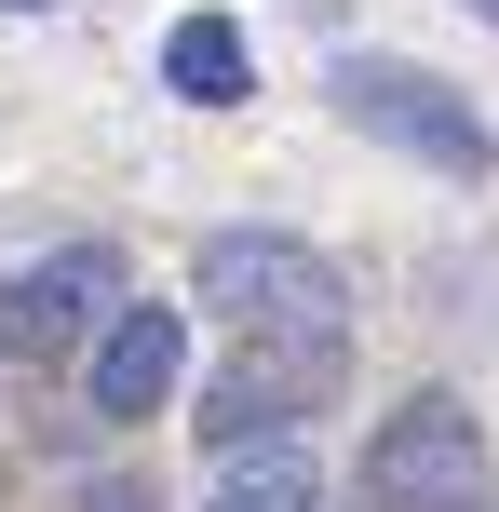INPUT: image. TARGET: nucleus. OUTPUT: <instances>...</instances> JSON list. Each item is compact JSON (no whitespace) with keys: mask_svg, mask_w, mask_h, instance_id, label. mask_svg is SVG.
Returning a JSON list of instances; mask_svg holds the SVG:
<instances>
[{"mask_svg":"<svg viewBox=\"0 0 499 512\" xmlns=\"http://www.w3.org/2000/svg\"><path fill=\"white\" fill-rule=\"evenodd\" d=\"M324 95H338V122H351V135H378V149L432 162V176H459V189H486V176H499L486 108L459 95L446 68H405V54H338V68H324Z\"/></svg>","mask_w":499,"mask_h":512,"instance_id":"f257e3e1","label":"nucleus"},{"mask_svg":"<svg viewBox=\"0 0 499 512\" xmlns=\"http://www.w3.org/2000/svg\"><path fill=\"white\" fill-rule=\"evenodd\" d=\"M189 378V324L162 297H135L122 324L95 337V364H81V391H95V418H162V391Z\"/></svg>","mask_w":499,"mask_h":512,"instance_id":"423d86ee","label":"nucleus"},{"mask_svg":"<svg viewBox=\"0 0 499 512\" xmlns=\"http://www.w3.org/2000/svg\"><path fill=\"white\" fill-rule=\"evenodd\" d=\"M162 81H176L189 108H243L257 95V41H243L230 14H176L162 27Z\"/></svg>","mask_w":499,"mask_h":512,"instance_id":"0eeeda50","label":"nucleus"},{"mask_svg":"<svg viewBox=\"0 0 499 512\" xmlns=\"http://www.w3.org/2000/svg\"><path fill=\"white\" fill-rule=\"evenodd\" d=\"M0 14H54V0H0Z\"/></svg>","mask_w":499,"mask_h":512,"instance_id":"9d476101","label":"nucleus"},{"mask_svg":"<svg viewBox=\"0 0 499 512\" xmlns=\"http://www.w3.org/2000/svg\"><path fill=\"white\" fill-rule=\"evenodd\" d=\"M81 512H149V486H95V499H81Z\"/></svg>","mask_w":499,"mask_h":512,"instance_id":"1a4fd4ad","label":"nucleus"},{"mask_svg":"<svg viewBox=\"0 0 499 512\" xmlns=\"http://www.w3.org/2000/svg\"><path fill=\"white\" fill-rule=\"evenodd\" d=\"M365 499H378V512H499L486 418L459 405V391H419L405 418H378V445H365Z\"/></svg>","mask_w":499,"mask_h":512,"instance_id":"7ed1b4c3","label":"nucleus"},{"mask_svg":"<svg viewBox=\"0 0 499 512\" xmlns=\"http://www.w3.org/2000/svg\"><path fill=\"white\" fill-rule=\"evenodd\" d=\"M189 283H203V310H230L243 337H351L338 256H311L297 230H203Z\"/></svg>","mask_w":499,"mask_h":512,"instance_id":"f03ea898","label":"nucleus"},{"mask_svg":"<svg viewBox=\"0 0 499 512\" xmlns=\"http://www.w3.org/2000/svg\"><path fill=\"white\" fill-rule=\"evenodd\" d=\"M459 14H486V27H499V0H459Z\"/></svg>","mask_w":499,"mask_h":512,"instance_id":"9b49d317","label":"nucleus"},{"mask_svg":"<svg viewBox=\"0 0 499 512\" xmlns=\"http://www.w3.org/2000/svg\"><path fill=\"white\" fill-rule=\"evenodd\" d=\"M203 512H324V472H311V445H257V459L216 472Z\"/></svg>","mask_w":499,"mask_h":512,"instance_id":"6e6552de","label":"nucleus"},{"mask_svg":"<svg viewBox=\"0 0 499 512\" xmlns=\"http://www.w3.org/2000/svg\"><path fill=\"white\" fill-rule=\"evenodd\" d=\"M338 364H351V337H243V351L203 378V445H216V459L297 445V418L338 391Z\"/></svg>","mask_w":499,"mask_h":512,"instance_id":"20e7f679","label":"nucleus"},{"mask_svg":"<svg viewBox=\"0 0 499 512\" xmlns=\"http://www.w3.org/2000/svg\"><path fill=\"white\" fill-rule=\"evenodd\" d=\"M122 256L108 243H54L41 270H0V364H95V337L122 324Z\"/></svg>","mask_w":499,"mask_h":512,"instance_id":"39448f33","label":"nucleus"}]
</instances>
